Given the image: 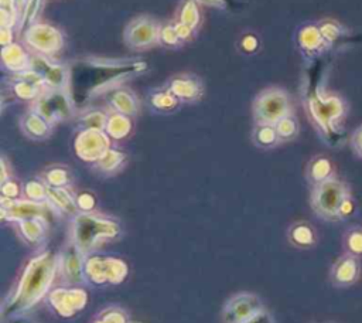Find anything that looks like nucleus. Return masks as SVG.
<instances>
[{"label":"nucleus","instance_id":"f257e3e1","mask_svg":"<svg viewBox=\"0 0 362 323\" xmlns=\"http://www.w3.org/2000/svg\"><path fill=\"white\" fill-rule=\"evenodd\" d=\"M55 273V259L45 252L34 258L25 268L18 288L11 300H8L6 312L17 313L28 309L47 292Z\"/></svg>","mask_w":362,"mask_h":323},{"label":"nucleus","instance_id":"f03ea898","mask_svg":"<svg viewBox=\"0 0 362 323\" xmlns=\"http://www.w3.org/2000/svg\"><path fill=\"white\" fill-rule=\"evenodd\" d=\"M308 112L327 142L335 144L341 137L339 122L346 115V105L337 95L321 96L320 94L308 99Z\"/></svg>","mask_w":362,"mask_h":323},{"label":"nucleus","instance_id":"7ed1b4c3","mask_svg":"<svg viewBox=\"0 0 362 323\" xmlns=\"http://www.w3.org/2000/svg\"><path fill=\"white\" fill-rule=\"evenodd\" d=\"M351 197L348 184L337 177L315 184L311 191V207L325 221H341L344 203Z\"/></svg>","mask_w":362,"mask_h":323},{"label":"nucleus","instance_id":"20e7f679","mask_svg":"<svg viewBox=\"0 0 362 323\" xmlns=\"http://www.w3.org/2000/svg\"><path fill=\"white\" fill-rule=\"evenodd\" d=\"M119 232L117 225L113 221L103 220L89 214H81L75 218L74 234L76 246L81 252L95 248L100 241L112 238Z\"/></svg>","mask_w":362,"mask_h":323},{"label":"nucleus","instance_id":"39448f33","mask_svg":"<svg viewBox=\"0 0 362 323\" xmlns=\"http://www.w3.org/2000/svg\"><path fill=\"white\" fill-rule=\"evenodd\" d=\"M255 119L260 126H276L281 119L290 115V99L286 91L269 88L255 101Z\"/></svg>","mask_w":362,"mask_h":323},{"label":"nucleus","instance_id":"423d86ee","mask_svg":"<svg viewBox=\"0 0 362 323\" xmlns=\"http://www.w3.org/2000/svg\"><path fill=\"white\" fill-rule=\"evenodd\" d=\"M262 309V300L256 295L242 292L226 300L222 310V319L223 323H245Z\"/></svg>","mask_w":362,"mask_h":323},{"label":"nucleus","instance_id":"0eeeda50","mask_svg":"<svg viewBox=\"0 0 362 323\" xmlns=\"http://www.w3.org/2000/svg\"><path fill=\"white\" fill-rule=\"evenodd\" d=\"M160 38V27L151 17L141 16L133 20L126 31L124 40L133 48H146L157 42Z\"/></svg>","mask_w":362,"mask_h":323},{"label":"nucleus","instance_id":"6e6552de","mask_svg":"<svg viewBox=\"0 0 362 323\" xmlns=\"http://www.w3.org/2000/svg\"><path fill=\"white\" fill-rule=\"evenodd\" d=\"M86 273L90 276L92 280L100 283V282H120L126 276L127 268L126 264H123L119 259L113 258H100V256H92L86 262Z\"/></svg>","mask_w":362,"mask_h":323},{"label":"nucleus","instance_id":"1a4fd4ad","mask_svg":"<svg viewBox=\"0 0 362 323\" xmlns=\"http://www.w3.org/2000/svg\"><path fill=\"white\" fill-rule=\"evenodd\" d=\"M361 276V259L344 252L332 265L329 278L334 286L348 288L355 285Z\"/></svg>","mask_w":362,"mask_h":323},{"label":"nucleus","instance_id":"9d476101","mask_svg":"<svg viewBox=\"0 0 362 323\" xmlns=\"http://www.w3.org/2000/svg\"><path fill=\"white\" fill-rule=\"evenodd\" d=\"M107 139L98 129H88L76 139L78 154L85 160L100 159L107 152Z\"/></svg>","mask_w":362,"mask_h":323},{"label":"nucleus","instance_id":"9b49d317","mask_svg":"<svg viewBox=\"0 0 362 323\" xmlns=\"http://www.w3.org/2000/svg\"><path fill=\"white\" fill-rule=\"evenodd\" d=\"M86 302V293L82 290L58 289L51 295V303L64 316H71L81 310Z\"/></svg>","mask_w":362,"mask_h":323},{"label":"nucleus","instance_id":"f8f14e48","mask_svg":"<svg viewBox=\"0 0 362 323\" xmlns=\"http://www.w3.org/2000/svg\"><path fill=\"white\" fill-rule=\"evenodd\" d=\"M27 40L31 42L33 47L44 52H52L61 45V37L58 31L42 24L33 27L27 34Z\"/></svg>","mask_w":362,"mask_h":323},{"label":"nucleus","instance_id":"ddd939ff","mask_svg":"<svg viewBox=\"0 0 362 323\" xmlns=\"http://www.w3.org/2000/svg\"><path fill=\"white\" fill-rule=\"evenodd\" d=\"M307 177L313 183V186L320 184L325 180H329L334 176V167L328 157L325 156H317L314 157L307 169Z\"/></svg>","mask_w":362,"mask_h":323},{"label":"nucleus","instance_id":"4468645a","mask_svg":"<svg viewBox=\"0 0 362 323\" xmlns=\"http://www.w3.org/2000/svg\"><path fill=\"white\" fill-rule=\"evenodd\" d=\"M298 42L305 51H310V52L321 51L322 48H325L328 45L327 41L324 40L318 26L304 27L298 34Z\"/></svg>","mask_w":362,"mask_h":323},{"label":"nucleus","instance_id":"2eb2a0df","mask_svg":"<svg viewBox=\"0 0 362 323\" xmlns=\"http://www.w3.org/2000/svg\"><path fill=\"white\" fill-rule=\"evenodd\" d=\"M291 241L298 246H311L315 244V232L311 225L305 222H298L293 225L290 231Z\"/></svg>","mask_w":362,"mask_h":323},{"label":"nucleus","instance_id":"dca6fc26","mask_svg":"<svg viewBox=\"0 0 362 323\" xmlns=\"http://www.w3.org/2000/svg\"><path fill=\"white\" fill-rule=\"evenodd\" d=\"M342 244L346 254L361 258L362 256V227L349 228L344 234Z\"/></svg>","mask_w":362,"mask_h":323},{"label":"nucleus","instance_id":"f3484780","mask_svg":"<svg viewBox=\"0 0 362 323\" xmlns=\"http://www.w3.org/2000/svg\"><path fill=\"white\" fill-rule=\"evenodd\" d=\"M171 91L175 95H178L180 98L191 99V98H195L198 95L199 88L191 79H175L171 85Z\"/></svg>","mask_w":362,"mask_h":323},{"label":"nucleus","instance_id":"a211bd4d","mask_svg":"<svg viewBox=\"0 0 362 323\" xmlns=\"http://www.w3.org/2000/svg\"><path fill=\"white\" fill-rule=\"evenodd\" d=\"M318 27H320L321 34H322V37H324V40L327 41L328 45L332 44L334 41H337L344 34L342 33L344 31L342 26L335 20H325L321 24H318Z\"/></svg>","mask_w":362,"mask_h":323},{"label":"nucleus","instance_id":"6ab92c4d","mask_svg":"<svg viewBox=\"0 0 362 323\" xmlns=\"http://www.w3.org/2000/svg\"><path fill=\"white\" fill-rule=\"evenodd\" d=\"M276 132H277V136L283 140H288L291 137H294L298 132V125H297V120L288 115L286 116L284 119H281L276 126Z\"/></svg>","mask_w":362,"mask_h":323},{"label":"nucleus","instance_id":"aec40b11","mask_svg":"<svg viewBox=\"0 0 362 323\" xmlns=\"http://www.w3.org/2000/svg\"><path fill=\"white\" fill-rule=\"evenodd\" d=\"M130 129V123L126 118L120 115H115L107 122V130L113 137H123Z\"/></svg>","mask_w":362,"mask_h":323},{"label":"nucleus","instance_id":"412c9836","mask_svg":"<svg viewBox=\"0 0 362 323\" xmlns=\"http://www.w3.org/2000/svg\"><path fill=\"white\" fill-rule=\"evenodd\" d=\"M47 122L45 119L37 116V115H30L27 116L25 120V132L31 133L33 136H44L47 133Z\"/></svg>","mask_w":362,"mask_h":323},{"label":"nucleus","instance_id":"4be33fe9","mask_svg":"<svg viewBox=\"0 0 362 323\" xmlns=\"http://www.w3.org/2000/svg\"><path fill=\"white\" fill-rule=\"evenodd\" d=\"M21 231L23 234L31 239V241H37L42 232H44V227L38 220H21Z\"/></svg>","mask_w":362,"mask_h":323},{"label":"nucleus","instance_id":"5701e85b","mask_svg":"<svg viewBox=\"0 0 362 323\" xmlns=\"http://www.w3.org/2000/svg\"><path fill=\"white\" fill-rule=\"evenodd\" d=\"M199 14L198 7L194 0H187L181 10V23L185 26H195L198 23Z\"/></svg>","mask_w":362,"mask_h":323},{"label":"nucleus","instance_id":"b1692460","mask_svg":"<svg viewBox=\"0 0 362 323\" xmlns=\"http://www.w3.org/2000/svg\"><path fill=\"white\" fill-rule=\"evenodd\" d=\"M112 103L116 106V109H119L123 113H133L134 112V101L126 92H116Z\"/></svg>","mask_w":362,"mask_h":323},{"label":"nucleus","instance_id":"393cba45","mask_svg":"<svg viewBox=\"0 0 362 323\" xmlns=\"http://www.w3.org/2000/svg\"><path fill=\"white\" fill-rule=\"evenodd\" d=\"M79 249L76 246V251L71 255H68L66 261H65V269H66V273L71 276V278H79V273H81V264H79Z\"/></svg>","mask_w":362,"mask_h":323},{"label":"nucleus","instance_id":"a878e982","mask_svg":"<svg viewBox=\"0 0 362 323\" xmlns=\"http://www.w3.org/2000/svg\"><path fill=\"white\" fill-rule=\"evenodd\" d=\"M122 160V154H119L117 152H112L107 150L102 157H100V167L107 170V169H113L116 167Z\"/></svg>","mask_w":362,"mask_h":323},{"label":"nucleus","instance_id":"bb28decb","mask_svg":"<svg viewBox=\"0 0 362 323\" xmlns=\"http://www.w3.org/2000/svg\"><path fill=\"white\" fill-rule=\"evenodd\" d=\"M95 323H126V317L120 310H109L100 314Z\"/></svg>","mask_w":362,"mask_h":323},{"label":"nucleus","instance_id":"cd10ccee","mask_svg":"<svg viewBox=\"0 0 362 323\" xmlns=\"http://www.w3.org/2000/svg\"><path fill=\"white\" fill-rule=\"evenodd\" d=\"M349 143H351V147L354 150V153L362 159V125L358 126L352 135H351V139H349Z\"/></svg>","mask_w":362,"mask_h":323},{"label":"nucleus","instance_id":"c85d7f7f","mask_svg":"<svg viewBox=\"0 0 362 323\" xmlns=\"http://www.w3.org/2000/svg\"><path fill=\"white\" fill-rule=\"evenodd\" d=\"M277 132L276 128L273 126H262V130L259 132V142L263 144H272L277 139Z\"/></svg>","mask_w":362,"mask_h":323},{"label":"nucleus","instance_id":"c756f323","mask_svg":"<svg viewBox=\"0 0 362 323\" xmlns=\"http://www.w3.org/2000/svg\"><path fill=\"white\" fill-rule=\"evenodd\" d=\"M27 194L30 197H33L34 200H41L42 197L47 196V188H44L38 183H30V184H27Z\"/></svg>","mask_w":362,"mask_h":323},{"label":"nucleus","instance_id":"7c9ffc66","mask_svg":"<svg viewBox=\"0 0 362 323\" xmlns=\"http://www.w3.org/2000/svg\"><path fill=\"white\" fill-rule=\"evenodd\" d=\"M245 323H274V319H273V316L267 310L262 309L260 312H257L255 316H252Z\"/></svg>","mask_w":362,"mask_h":323},{"label":"nucleus","instance_id":"2f4dec72","mask_svg":"<svg viewBox=\"0 0 362 323\" xmlns=\"http://www.w3.org/2000/svg\"><path fill=\"white\" fill-rule=\"evenodd\" d=\"M62 174H65L62 170H54V171L49 173L48 178H49V181H51L54 186H61V184H64V183L66 181V177L62 176Z\"/></svg>","mask_w":362,"mask_h":323},{"label":"nucleus","instance_id":"473e14b6","mask_svg":"<svg viewBox=\"0 0 362 323\" xmlns=\"http://www.w3.org/2000/svg\"><path fill=\"white\" fill-rule=\"evenodd\" d=\"M78 204L81 205V208L88 210V208H90L93 205V200H92V197L89 194H82L81 198L78 200Z\"/></svg>","mask_w":362,"mask_h":323},{"label":"nucleus","instance_id":"72a5a7b5","mask_svg":"<svg viewBox=\"0 0 362 323\" xmlns=\"http://www.w3.org/2000/svg\"><path fill=\"white\" fill-rule=\"evenodd\" d=\"M204 1H208V3H212V4H221V3H223L225 0H204Z\"/></svg>","mask_w":362,"mask_h":323}]
</instances>
